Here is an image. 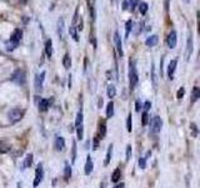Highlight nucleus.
Segmentation results:
<instances>
[{"label":"nucleus","mask_w":200,"mask_h":188,"mask_svg":"<svg viewBox=\"0 0 200 188\" xmlns=\"http://www.w3.org/2000/svg\"><path fill=\"white\" fill-rule=\"evenodd\" d=\"M139 83V75L136 70V62L130 60L129 62V87L130 89H135V87Z\"/></svg>","instance_id":"nucleus-1"},{"label":"nucleus","mask_w":200,"mask_h":188,"mask_svg":"<svg viewBox=\"0 0 200 188\" xmlns=\"http://www.w3.org/2000/svg\"><path fill=\"white\" fill-rule=\"evenodd\" d=\"M11 82H14L16 85H25V83H27V74H25V72L23 69H16L15 72L11 74Z\"/></svg>","instance_id":"nucleus-2"},{"label":"nucleus","mask_w":200,"mask_h":188,"mask_svg":"<svg viewBox=\"0 0 200 188\" xmlns=\"http://www.w3.org/2000/svg\"><path fill=\"white\" fill-rule=\"evenodd\" d=\"M24 117V110L19 109V108H13L8 112V119L11 124H15L18 122H20Z\"/></svg>","instance_id":"nucleus-3"},{"label":"nucleus","mask_w":200,"mask_h":188,"mask_svg":"<svg viewBox=\"0 0 200 188\" xmlns=\"http://www.w3.org/2000/svg\"><path fill=\"white\" fill-rule=\"evenodd\" d=\"M161 127H163V119L159 115L154 117L152 119V122H150V132L153 134H158L161 130Z\"/></svg>","instance_id":"nucleus-4"},{"label":"nucleus","mask_w":200,"mask_h":188,"mask_svg":"<svg viewBox=\"0 0 200 188\" xmlns=\"http://www.w3.org/2000/svg\"><path fill=\"white\" fill-rule=\"evenodd\" d=\"M44 179V168H43V163H38L36 169H35V178H34V188H38L39 184L43 182Z\"/></svg>","instance_id":"nucleus-5"},{"label":"nucleus","mask_w":200,"mask_h":188,"mask_svg":"<svg viewBox=\"0 0 200 188\" xmlns=\"http://www.w3.org/2000/svg\"><path fill=\"white\" fill-rule=\"evenodd\" d=\"M177 41H178V35H177V32L175 30H171L166 38V44L170 49H174L177 46Z\"/></svg>","instance_id":"nucleus-6"},{"label":"nucleus","mask_w":200,"mask_h":188,"mask_svg":"<svg viewBox=\"0 0 200 188\" xmlns=\"http://www.w3.org/2000/svg\"><path fill=\"white\" fill-rule=\"evenodd\" d=\"M45 72H41L40 74H36L35 75V80H34V87H35V90L36 92H40L41 88H43V84H44V80H45Z\"/></svg>","instance_id":"nucleus-7"},{"label":"nucleus","mask_w":200,"mask_h":188,"mask_svg":"<svg viewBox=\"0 0 200 188\" xmlns=\"http://www.w3.org/2000/svg\"><path fill=\"white\" fill-rule=\"evenodd\" d=\"M193 34L191 32H189V36H188V41H186V49H185V60H189V58L193 54Z\"/></svg>","instance_id":"nucleus-8"},{"label":"nucleus","mask_w":200,"mask_h":188,"mask_svg":"<svg viewBox=\"0 0 200 188\" xmlns=\"http://www.w3.org/2000/svg\"><path fill=\"white\" fill-rule=\"evenodd\" d=\"M54 148H55V151H58V152H61V151L65 149V139H64V137H61V135H56V137H55Z\"/></svg>","instance_id":"nucleus-9"},{"label":"nucleus","mask_w":200,"mask_h":188,"mask_svg":"<svg viewBox=\"0 0 200 188\" xmlns=\"http://www.w3.org/2000/svg\"><path fill=\"white\" fill-rule=\"evenodd\" d=\"M177 65H178V60L177 59H173L170 60L169 65H168V77L169 79H174V73H175V70H177Z\"/></svg>","instance_id":"nucleus-10"},{"label":"nucleus","mask_w":200,"mask_h":188,"mask_svg":"<svg viewBox=\"0 0 200 188\" xmlns=\"http://www.w3.org/2000/svg\"><path fill=\"white\" fill-rule=\"evenodd\" d=\"M94 171V162H93V158L90 156L86 157V162H85V166H84V172L86 176H90Z\"/></svg>","instance_id":"nucleus-11"},{"label":"nucleus","mask_w":200,"mask_h":188,"mask_svg":"<svg viewBox=\"0 0 200 188\" xmlns=\"http://www.w3.org/2000/svg\"><path fill=\"white\" fill-rule=\"evenodd\" d=\"M114 43L116 45V50L119 53L120 57L124 55V52H123V43H121V39H120V35H119V32H115L114 33Z\"/></svg>","instance_id":"nucleus-12"},{"label":"nucleus","mask_w":200,"mask_h":188,"mask_svg":"<svg viewBox=\"0 0 200 188\" xmlns=\"http://www.w3.org/2000/svg\"><path fill=\"white\" fill-rule=\"evenodd\" d=\"M98 128H99V134H98V135H100V139H102L103 137H105V135H106V123H105V121H104V119L99 121Z\"/></svg>","instance_id":"nucleus-13"},{"label":"nucleus","mask_w":200,"mask_h":188,"mask_svg":"<svg viewBox=\"0 0 200 188\" xmlns=\"http://www.w3.org/2000/svg\"><path fill=\"white\" fill-rule=\"evenodd\" d=\"M45 53H46L48 58L53 57V40L52 39H48L45 41Z\"/></svg>","instance_id":"nucleus-14"},{"label":"nucleus","mask_w":200,"mask_h":188,"mask_svg":"<svg viewBox=\"0 0 200 188\" xmlns=\"http://www.w3.org/2000/svg\"><path fill=\"white\" fill-rule=\"evenodd\" d=\"M18 45H19V43H16V41L13 40V39H9V40L5 41V48H6L8 52H13V50H15V49L18 48Z\"/></svg>","instance_id":"nucleus-15"},{"label":"nucleus","mask_w":200,"mask_h":188,"mask_svg":"<svg viewBox=\"0 0 200 188\" xmlns=\"http://www.w3.org/2000/svg\"><path fill=\"white\" fill-rule=\"evenodd\" d=\"M113 148H114L113 144H110V146L108 147L106 156H105V159H104V166H105V167L110 164V160H111V157H113Z\"/></svg>","instance_id":"nucleus-16"},{"label":"nucleus","mask_w":200,"mask_h":188,"mask_svg":"<svg viewBox=\"0 0 200 188\" xmlns=\"http://www.w3.org/2000/svg\"><path fill=\"white\" fill-rule=\"evenodd\" d=\"M158 41H159V36L158 35H150L149 38H146L145 44L148 46H155L158 44Z\"/></svg>","instance_id":"nucleus-17"},{"label":"nucleus","mask_w":200,"mask_h":188,"mask_svg":"<svg viewBox=\"0 0 200 188\" xmlns=\"http://www.w3.org/2000/svg\"><path fill=\"white\" fill-rule=\"evenodd\" d=\"M114 117V102L110 100L108 104H106V118L110 119Z\"/></svg>","instance_id":"nucleus-18"},{"label":"nucleus","mask_w":200,"mask_h":188,"mask_svg":"<svg viewBox=\"0 0 200 188\" xmlns=\"http://www.w3.org/2000/svg\"><path fill=\"white\" fill-rule=\"evenodd\" d=\"M33 160H34V156L31 153L25 156V158H24V168H30L31 164H33Z\"/></svg>","instance_id":"nucleus-19"},{"label":"nucleus","mask_w":200,"mask_h":188,"mask_svg":"<svg viewBox=\"0 0 200 188\" xmlns=\"http://www.w3.org/2000/svg\"><path fill=\"white\" fill-rule=\"evenodd\" d=\"M49 105H50L49 99H40V102H39V104H38L40 112H46V110L49 109Z\"/></svg>","instance_id":"nucleus-20"},{"label":"nucleus","mask_w":200,"mask_h":188,"mask_svg":"<svg viewBox=\"0 0 200 188\" xmlns=\"http://www.w3.org/2000/svg\"><path fill=\"white\" fill-rule=\"evenodd\" d=\"M83 122H84V114H83V109L80 108V110L77 114V118H75V127L83 126Z\"/></svg>","instance_id":"nucleus-21"},{"label":"nucleus","mask_w":200,"mask_h":188,"mask_svg":"<svg viewBox=\"0 0 200 188\" xmlns=\"http://www.w3.org/2000/svg\"><path fill=\"white\" fill-rule=\"evenodd\" d=\"M21 38H23V32H21L20 29H15V30L13 32V34H11V36H10V39H13V40H15L16 43H20V40H21Z\"/></svg>","instance_id":"nucleus-22"},{"label":"nucleus","mask_w":200,"mask_h":188,"mask_svg":"<svg viewBox=\"0 0 200 188\" xmlns=\"http://www.w3.org/2000/svg\"><path fill=\"white\" fill-rule=\"evenodd\" d=\"M106 96L111 99V98H114L115 96H116V88L113 85V84H109L108 87H106Z\"/></svg>","instance_id":"nucleus-23"},{"label":"nucleus","mask_w":200,"mask_h":188,"mask_svg":"<svg viewBox=\"0 0 200 188\" xmlns=\"http://www.w3.org/2000/svg\"><path fill=\"white\" fill-rule=\"evenodd\" d=\"M71 178V167L68 162H65V167H64V179L69 181Z\"/></svg>","instance_id":"nucleus-24"},{"label":"nucleus","mask_w":200,"mask_h":188,"mask_svg":"<svg viewBox=\"0 0 200 188\" xmlns=\"http://www.w3.org/2000/svg\"><path fill=\"white\" fill-rule=\"evenodd\" d=\"M199 98H200V89H199V87H194L193 92H191V102L195 103Z\"/></svg>","instance_id":"nucleus-25"},{"label":"nucleus","mask_w":200,"mask_h":188,"mask_svg":"<svg viewBox=\"0 0 200 188\" xmlns=\"http://www.w3.org/2000/svg\"><path fill=\"white\" fill-rule=\"evenodd\" d=\"M120 178H121V171H120V168H116L111 174V181L114 183H116V182L120 181Z\"/></svg>","instance_id":"nucleus-26"},{"label":"nucleus","mask_w":200,"mask_h":188,"mask_svg":"<svg viewBox=\"0 0 200 188\" xmlns=\"http://www.w3.org/2000/svg\"><path fill=\"white\" fill-rule=\"evenodd\" d=\"M69 34L71 35V38L75 41H79V35H78V32H77V28H75V25H71L69 28Z\"/></svg>","instance_id":"nucleus-27"},{"label":"nucleus","mask_w":200,"mask_h":188,"mask_svg":"<svg viewBox=\"0 0 200 188\" xmlns=\"http://www.w3.org/2000/svg\"><path fill=\"white\" fill-rule=\"evenodd\" d=\"M63 65H64L65 69H70V66H71V59H70L69 53H66L64 55V58H63Z\"/></svg>","instance_id":"nucleus-28"},{"label":"nucleus","mask_w":200,"mask_h":188,"mask_svg":"<svg viewBox=\"0 0 200 188\" xmlns=\"http://www.w3.org/2000/svg\"><path fill=\"white\" fill-rule=\"evenodd\" d=\"M77 151H78L77 142H75V140H73V148H71V163H75V160H77Z\"/></svg>","instance_id":"nucleus-29"},{"label":"nucleus","mask_w":200,"mask_h":188,"mask_svg":"<svg viewBox=\"0 0 200 188\" xmlns=\"http://www.w3.org/2000/svg\"><path fill=\"white\" fill-rule=\"evenodd\" d=\"M58 34L60 38L64 36V20L61 18L58 20Z\"/></svg>","instance_id":"nucleus-30"},{"label":"nucleus","mask_w":200,"mask_h":188,"mask_svg":"<svg viewBox=\"0 0 200 188\" xmlns=\"http://www.w3.org/2000/svg\"><path fill=\"white\" fill-rule=\"evenodd\" d=\"M9 151H10V146L6 142H4V140H2L0 142V153L4 154V153H8Z\"/></svg>","instance_id":"nucleus-31"},{"label":"nucleus","mask_w":200,"mask_h":188,"mask_svg":"<svg viewBox=\"0 0 200 188\" xmlns=\"http://www.w3.org/2000/svg\"><path fill=\"white\" fill-rule=\"evenodd\" d=\"M127 130L129 133L133 130V115H131V113L128 114V118H127Z\"/></svg>","instance_id":"nucleus-32"},{"label":"nucleus","mask_w":200,"mask_h":188,"mask_svg":"<svg viewBox=\"0 0 200 188\" xmlns=\"http://www.w3.org/2000/svg\"><path fill=\"white\" fill-rule=\"evenodd\" d=\"M131 30H133V20H128L127 24H125V36L128 38Z\"/></svg>","instance_id":"nucleus-33"},{"label":"nucleus","mask_w":200,"mask_h":188,"mask_svg":"<svg viewBox=\"0 0 200 188\" xmlns=\"http://www.w3.org/2000/svg\"><path fill=\"white\" fill-rule=\"evenodd\" d=\"M152 80H153L154 88H156L158 87V78H156V74H155V65H154V63L152 64Z\"/></svg>","instance_id":"nucleus-34"},{"label":"nucleus","mask_w":200,"mask_h":188,"mask_svg":"<svg viewBox=\"0 0 200 188\" xmlns=\"http://www.w3.org/2000/svg\"><path fill=\"white\" fill-rule=\"evenodd\" d=\"M131 153H133V147L131 144L127 146V152H125V162H129L131 158Z\"/></svg>","instance_id":"nucleus-35"},{"label":"nucleus","mask_w":200,"mask_h":188,"mask_svg":"<svg viewBox=\"0 0 200 188\" xmlns=\"http://www.w3.org/2000/svg\"><path fill=\"white\" fill-rule=\"evenodd\" d=\"M77 138L79 140H83V138H84V124L80 126V127H77Z\"/></svg>","instance_id":"nucleus-36"},{"label":"nucleus","mask_w":200,"mask_h":188,"mask_svg":"<svg viewBox=\"0 0 200 188\" xmlns=\"http://www.w3.org/2000/svg\"><path fill=\"white\" fill-rule=\"evenodd\" d=\"M148 8H149V5H148L145 2L140 3V4H139V11H140V14L145 15V14H146V11H148Z\"/></svg>","instance_id":"nucleus-37"},{"label":"nucleus","mask_w":200,"mask_h":188,"mask_svg":"<svg viewBox=\"0 0 200 188\" xmlns=\"http://www.w3.org/2000/svg\"><path fill=\"white\" fill-rule=\"evenodd\" d=\"M149 122H150V118H149L148 112H143V115H141V123H143V126H146Z\"/></svg>","instance_id":"nucleus-38"},{"label":"nucleus","mask_w":200,"mask_h":188,"mask_svg":"<svg viewBox=\"0 0 200 188\" xmlns=\"http://www.w3.org/2000/svg\"><path fill=\"white\" fill-rule=\"evenodd\" d=\"M190 130H191V135L195 138L198 135V127L195 123H190Z\"/></svg>","instance_id":"nucleus-39"},{"label":"nucleus","mask_w":200,"mask_h":188,"mask_svg":"<svg viewBox=\"0 0 200 188\" xmlns=\"http://www.w3.org/2000/svg\"><path fill=\"white\" fill-rule=\"evenodd\" d=\"M138 163H139V167H140L141 169H145V168H146V159H145L144 157H140Z\"/></svg>","instance_id":"nucleus-40"},{"label":"nucleus","mask_w":200,"mask_h":188,"mask_svg":"<svg viewBox=\"0 0 200 188\" xmlns=\"http://www.w3.org/2000/svg\"><path fill=\"white\" fill-rule=\"evenodd\" d=\"M184 96H185V89L181 87V88L178 90V93H177V98H178V99H181V98H184Z\"/></svg>","instance_id":"nucleus-41"},{"label":"nucleus","mask_w":200,"mask_h":188,"mask_svg":"<svg viewBox=\"0 0 200 188\" xmlns=\"http://www.w3.org/2000/svg\"><path fill=\"white\" fill-rule=\"evenodd\" d=\"M99 147V135H95L94 137V143H93V149L96 151Z\"/></svg>","instance_id":"nucleus-42"},{"label":"nucleus","mask_w":200,"mask_h":188,"mask_svg":"<svg viewBox=\"0 0 200 188\" xmlns=\"http://www.w3.org/2000/svg\"><path fill=\"white\" fill-rule=\"evenodd\" d=\"M129 3H130L131 10H135V8H136V5H138V3H139V0H129Z\"/></svg>","instance_id":"nucleus-43"},{"label":"nucleus","mask_w":200,"mask_h":188,"mask_svg":"<svg viewBox=\"0 0 200 188\" xmlns=\"http://www.w3.org/2000/svg\"><path fill=\"white\" fill-rule=\"evenodd\" d=\"M150 108H152V103H150L149 100H146L145 104H144V112H149Z\"/></svg>","instance_id":"nucleus-44"},{"label":"nucleus","mask_w":200,"mask_h":188,"mask_svg":"<svg viewBox=\"0 0 200 188\" xmlns=\"http://www.w3.org/2000/svg\"><path fill=\"white\" fill-rule=\"evenodd\" d=\"M143 108V105H141V103H140V100L138 99L136 102H135V110L136 112H140V109Z\"/></svg>","instance_id":"nucleus-45"},{"label":"nucleus","mask_w":200,"mask_h":188,"mask_svg":"<svg viewBox=\"0 0 200 188\" xmlns=\"http://www.w3.org/2000/svg\"><path fill=\"white\" fill-rule=\"evenodd\" d=\"M124 187H125V183L124 182H120V183H118V184L114 186V188H124Z\"/></svg>","instance_id":"nucleus-46"},{"label":"nucleus","mask_w":200,"mask_h":188,"mask_svg":"<svg viewBox=\"0 0 200 188\" xmlns=\"http://www.w3.org/2000/svg\"><path fill=\"white\" fill-rule=\"evenodd\" d=\"M123 9H124V10H128V2H127V0H125V2L123 3Z\"/></svg>","instance_id":"nucleus-47"},{"label":"nucleus","mask_w":200,"mask_h":188,"mask_svg":"<svg viewBox=\"0 0 200 188\" xmlns=\"http://www.w3.org/2000/svg\"><path fill=\"white\" fill-rule=\"evenodd\" d=\"M98 105H99V108H102V105H103V99H102V98L99 99V102H98Z\"/></svg>","instance_id":"nucleus-48"},{"label":"nucleus","mask_w":200,"mask_h":188,"mask_svg":"<svg viewBox=\"0 0 200 188\" xmlns=\"http://www.w3.org/2000/svg\"><path fill=\"white\" fill-rule=\"evenodd\" d=\"M100 188H106V182H102V183H100Z\"/></svg>","instance_id":"nucleus-49"},{"label":"nucleus","mask_w":200,"mask_h":188,"mask_svg":"<svg viewBox=\"0 0 200 188\" xmlns=\"http://www.w3.org/2000/svg\"><path fill=\"white\" fill-rule=\"evenodd\" d=\"M184 2H185V3H190V0H184Z\"/></svg>","instance_id":"nucleus-50"}]
</instances>
